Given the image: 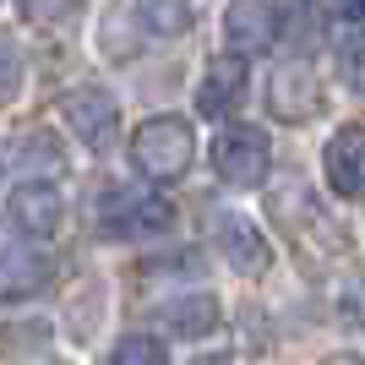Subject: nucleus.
Instances as JSON below:
<instances>
[{
    "mask_svg": "<svg viewBox=\"0 0 365 365\" xmlns=\"http://www.w3.org/2000/svg\"><path fill=\"white\" fill-rule=\"evenodd\" d=\"M61 109H66V125H71L93 153H104L109 142H115V131H120V109H115V98H109L104 88H71Z\"/></svg>",
    "mask_w": 365,
    "mask_h": 365,
    "instance_id": "0eeeda50",
    "label": "nucleus"
},
{
    "mask_svg": "<svg viewBox=\"0 0 365 365\" xmlns=\"http://www.w3.org/2000/svg\"><path fill=\"white\" fill-rule=\"evenodd\" d=\"M55 284V257L44 245H11L0 251V305H22Z\"/></svg>",
    "mask_w": 365,
    "mask_h": 365,
    "instance_id": "39448f33",
    "label": "nucleus"
},
{
    "mask_svg": "<svg viewBox=\"0 0 365 365\" xmlns=\"http://www.w3.org/2000/svg\"><path fill=\"white\" fill-rule=\"evenodd\" d=\"M273 142L262 137L257 125H224L213 137V169H218V180L229 185H262L267 180V164H273Z\"/></svg>",
    "mask_w": 365,
    "mask_h": 365,
    "instance_id": "7ed1b4c3",
    "label": "nucleus"
},
{
    "mask_svg": "<svg viewBox=\"0 0 365 365\" xmlns=\"http://www.w3.org/2000/svg\"><path fill=\"white\" fill-rule=\"evenodd\" d=\"M338 16L344 22H365V0H338Z\"/></svg>",
    "mask_w": 365,
    "mask_h": 365,
    "instance_id": "412c9836",
    "label": "nucleus"
},
{
    "mask_svg": "<svg viewBox=\"0 0 365 365\" xmlns=\"http://www.w3.org/2000/svg\"><path fill=\"white\" fill-rule=\"evenodd\" d=\"M322 164H327V185H333L338 197H360L365 191V125H344L333 131L327 153H322Z\"/></svg>",
    "mask_w": 365,
    "mask_h": 365,
    "instance_id": "1a4fd4ad",
    "label": "nucleus"
},
{
    "mask_svg": "<svg viewBox=\"0 0 365 365\" xmlns=\"http://www.w3.org/2000/svg\"><path fill=\"white\" fill-rule=\"evenodd\" d=\"M11 224L33 240H44L61 229V191L49 180H22V191L11 197Z\"/></svg>",
    "mask_w": 365,
    "mask_h": 365,
    "instance_id": "9d476101",
    "label": "nucleus"
},
{
    "mask_svg": "<svg viewBox=\"0 0 365 365\" xmlns=\"http://www.w3.org/2000/svg\"><path fill=\"white\" fill-rule=\"evenodd\" d=\"M16 88H22V55H16V44L0 33V104H11Z\"/></svg>",
    "mask_w": 365,
    "mask_h": 365,
    "instance_id": "f3484780",
    "label": "nucleus"
},
{
    "mask_svg": "<svg viewBox=\"0 0 365 365\" xmlns=\"http://www.w3.org/2000/svg\"><path fill=\"white\" fill-rule=\"evenodd\" d=\"M191 158H197V137H191V120H180V115H153L131 131V164L158 185L180 180Z\"/></svg>",
    "mask_w": 365,
    "mask_h": 365,
    "instance_id": "f257e3e1",
    "label": "nucleus"
},
{
    "mask_svg": "<svg viewBox=\"0 0 365 365\" xmlns=\"http://www.w3.org/2000/svg\"><path fill=\"white\" fill-rule=\"evenodd\" d=\"M322 104V88H317V71L305 55H289V61H278L273 76H267V109H273V120H311Z\"/></svg>",
    "mask_w": 365,
    "mask_h": 365,
    "instance_id": "20e7f679",
    "label": "nucleus"
},
{
    "mask_svg": "<svg viewBox=\"0 0 365 365\" xmlns=\"http://www.w3.org/2000/svg\"><path fill=\"white\" fill-rule=\"evenodd\" d=\"M142 28L158 33V38H175V33L191 28V0H137Z\"/></svg>",
    "mask_w": 365,
    "mask_h": 365,
    "instance_id": "4468645a",
    "label": "nucleus"
},
{
    "mask_svg": "<svg viewBox=\"0 0 365 365\" xmlns=\"http://www.w3.org/2000/svg\"><path fill=\"white\" fill-rule=\"evenodd\" d=\"M240 98H245V55H229V61H218L213 71L202 76L197 109L207 115V120H218V115H229V109H240Z\"/></svg>",
    "mask_w": 365,
    "mask_h": 365,
    "instance_id": "9b49d317",
    "label": "nucleus"
},
{
    "mask_svg": "<svg viewBox=\"0 0 365 365\" xmlns=\"http://www.w3.org/2000/svg\"><path fill=\"white\" fill-rule=\"evenodd\" d=\"M338 76L349 82V93H365V22H349V33L338 38Z\"/></svg>",
    "mask_w": 365,
    "mask_h": 365,
    "instance_id": "2eb2a0df",
    "label": "nucleus"
},
{
    "mask_svg": "<svg viewBox=\"0 0 365 365\" xmlns=\"http://www.w3.org/2000/svg\"><path fill=\"white\" fill-rule=\"evenodd\" d=\"M278 33H284V44H289L294 55H305V49L322 38V6L317 0H289L284 16H278Z\"/></svg>",
    "mask_w": 365,
    "mask_h": 365,
    "instance_id": "ddd939ff",
    "label": "nucleus"
},
{
    "mask_svg": "<svg viewBox=\"0 0 365 365\" xmlns=\"http://www.w3.org/2000/svg\"><path fill=\"white\" fill-rule=\"evenodd\" d=\"M224 44L229 55H262V49L278 44V11L273 0H229V16H224Z\"/></svg>",
    "mask_w": 365,
    "mask_h": 365,
    "instance_id": "6e6552de",
    "label": "nucleus"
},
{
    "mask_svg": "<svg viewBox=\"0 0 365 365\" xmlns=\"http://www.w3.org/2000/svg\"><path fill=\"white\" fill-rule=\"evenodd\" d=\"M207 229H213L218 251H224L240 273L262 278L267 267H273V245H267V235H262V224H251L245 213H213L207 218Z\"/></svg>",
    "mask_w": 365,
    "mask_h": 365,
    "instance_id": "423d86ee",
    "label": "nucleus"
},
{
    "mask_svg": "<svg viewBox=\"0 0 365 365\" xmlns=\"http://www.w3.org/2000/svg\"><path fill=\"white\" fill-rule=\"evenodd\" d=\"M164 327L175 338H202V333H213L218 327V300L213 294H191V300H175L164 311Z\"/></svg>",
    "mask_w": 365,
    "mask_h": 365,
    "instance_id": "f8f14e48",
    "label": "nucleus"
},
{
    "mask_svg": "<svg viewBox=\"0 0 365 365\" xmlns=\"http://www.w3.org/2000/svg\"><path fill=\"white\" fill-rule=\"evenodd\" d=\"M0 175H6V164H0Z\"/></svg>",
    "mask_w": 365,
    "mask_h": 365,
    "instance_id": "4be33fe9",
    "label": "nucleus"
},
{
    "mask_svg": "<svg viewBox=\"0 0 365 365\" xmlns=\"http://www.w3.org/2000/svg\"><path fill=\"white\" fill-rule=\"evenodd\" d=\"M22 169H28V180H38V175H61L66 169V158H61V148H55V137L49 131H33L28 142H22Z\"/></svg>",
    "mask_w": 365,
    "mask_h": 365,
    "instance_id": "dca6fc26",
    "label": "nucleus"
},
{
    "mask_svg": "<svg viewBox=\"0 0 365 365\" xmlns=\"http://www.w3.org/2000/svg\"><path fill=\"white\" fill-rule=\"evenodd\" d=\"M175 224V202L158 191H109L98 202V229L104 240H148Z\"/></svg>",
    "mask_w": 365,
    "mask_h": 365,
    "instance_id": "f03ea898",
    "label": "nucleus"
},
{
    "mask_svg": "<svg viewBox=\"0 0 365 365\" xmlns=\"http://www.w3.org/2000/svg\"><path fill=\"white\" fill-rule=\"evenodd\" d=\"M76 6H82V0H22V11L38 16V22H66Z\"/></svg>",
    "mask_w": 365,
    "mask_h": 365,
    "instance_id": "6ab92c4d",
    "label": "nucleus"
},
{
    "mask_svg": "<svg viewBox=\"0 0 365 365\" xmlns=\"http://www.w3.org/2000/svg\"><path fill=\"white\" fill-rule=\"evenodd\" d=\"M164 344H158V338H120V344H115V365H131V360H148V365H158V360H164Z\"/></svg>",
    "mask_w": 365,
    "mask_h": 365,
    "instance_id": "a211bd4d",
    "label": "nucleus"
},
{
    "mask_svg": "<svg viewBox=\"0 0 365 365\" xmlns=\"http://www.w3.org/2000/svg\"><path fill=\"white\" fill-rule=\"evenodd\" d=\"M344 322H354V327H365V273L360 278H349V284H344Z\"/></svg>",
    "mask_w": 365,
    "mask_h": 365,
    "instance_id": "aec40b11",
    "label": "nucleus"
}]
</instances>
